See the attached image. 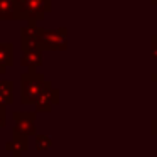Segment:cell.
Segmentation results:
<instances>
[{"instance_id": "7a4b0ae2", "label": "cell", "mask_w": 157, "mask_h": 157, "mask_svg": "<svg viewBox=\"0 0 157 157\" xmlns=\"http://www.w3.org/2000/svg\"><path fill=\"white\" fill-rule=\"evenodd\" d=\"M51 10V0H25L22 4L15 5L17 19H27L34 22L42 19L44 12Z\"/></svg>"}, {"instance_id": "277c9868", "label": "cell", "mask_w": 157, "mask_h": 157, "mask_svg": "<svg viewBox=\"0 0 157 157\" xmlns=\"http://www.w3.org/2000/svg\"><path fill=\"white\" fill-rule=\"evenodd\" d=\"M14 122L17 132L24 133V135H31L36 133V113L32 112H15L14 113Z\"/></svg>"}, {"instance_id": "30bf717a", "label": "cell", "mask_w": 157, "mask_h": 157, "mask_svg": "<svg viewBox=\"0 0 157 157\" xmlns=\"http://www.w3.org/2000/svg\"><path fill=\"white\" fill-rule=\"evenodd\" d=\"M51 139L48 135H42V133H37L36 135V145H37L39 150H44V149H49L51 147Z\"/></svg>"}, {"instance_id": "5bb4252c", "label": "cell", "mask_w": 157, "mask_h": 157, "mask_svg": "<svg viewBox=\"0 0 157 157\" xmlns=\"http://www.w3.org/2000/svg\"><path fill=\"white\" fill-rule=\"evenodd\" d=\"M22 2H25V0H15V5H19V4H22Z\"/></svg>"}, {"instance_id": "4fadbf2b", "label": "cell", "mask_w": 157, "mask_h": 157, "mask_svg": "<svg viewBox=\"0 0 157 157\" xmlns=\"http://www.w3.org/2000/svg\"><path fill=\"white\" fill-rule=\"evenodd\" d=\"M152 56H157V44H152Z\"/></svg>"}, {"instance_id": "52a82bcc", "label": "cell", "mask_w": 157, "mask_h": 157, "mask_svg": "<svg viewBox=\"0 0 157 157\" xmlns=\"http://www.w3.org/2000/svg\"><path fill=\"white\" fill-rule=\"evenodd\" d=\"M12 64V44L0 42V73H4L7 66Z\"/></svg>"}, {"instance_id": "7c38bea8", "label": "cell", "mask_w": 157, "mask_h": 157, "mask_svg": "<svg viewBox=\"0 0 157 157\" xmlns=\"http://www.w3.org/2000/svg\"><path fill=\"white\" fill-rule=\"evenodd\" d=\"M152 133L157 135V120H152Z\"/></svg>"}, {"instance_id": "9a60e30c", "label": "cell", "mask_w": 157, "mask_h": 157, "mask_svg": "<svg viewBox=\"0 0 157 157\" xmlns=\"http://www.w3.org/2000/svg\"><path fill=\"white\" fill-rule=\"evenodd\" d=\"M152 79H155V81H157V75H154V76H152Z\"/></svg>"}, {"instance_id": "2e32d148", "label": "cell", "mask_w": 157, "mask_h": 157, "mask_svg": "<svg viewBox=\"0 0 157 157\" xmlns=\"http://www.w3.org/2000/svg\"><path fill=\"white\" fill-rule=\"evenodd\" d=\"M152 2H157V0H152Z\"/></svg>"}, {"instance_id": "9c48e42d", "label": "cell", "mask_w": 157, "mask_h": 157, "mask_svg": "<svg viewBox=\"0 0 157 157\" xmlns=\"http://www.w3.org/2000/svg\"><path fill=\"white\" fill-rule=\"evenodd\" d=\"M12 81H0V106L10 105L14 93H12Z\"/></svg>"}, {"instance_id": "6da1fadb", "label": "cell", "mask_w": 157, "mask_h": 157, "mask_svg": "<svg viewBox=\"0 0 157 157\" xmlns=\"http://www.w3.org/2000/svg\"><path fill=\"white\" fill-rule=\"evenodd\" d=\"M21 96H22V103H36L49 88L51 83L44 81L42 75L39 73H25L21 78Z\"/></svg>"}, {"instance_id": "3957f363", "label": "cell", "mask_w": 157, "mask_h": 157, "mask_svg": "<svg viewBox=\"0 0 157 157\" xmlns=\"http://www.w3.org/2000/svg\"><path fill=\"white\" fill-rule=\"evenodd\" d=\"M64 49L66 48V29L46 31L41 37V49Z\"/></svg>"}, {"instance_id": "8992f818", "label": "cell", "mask_w": 157, "mask_h": 157, "mask_svg": "<svg viewBox=\"0 0 157 157\" xmlns=\"http://www.w3.org/2000/svg\"><path fill=\"white\" fill-rule=\"evenodd\" d=\"M22 51H24L22 64L27 66V68H31V71L36 68V66H39L42 63V52H41V49H37V48H22Z\"/></svg>"}, {"instance_id": "8fae6325", "label": "cell", "mask_w": 157, "mask_h": 157, "mask_svg": "<svg viewBox=\"0 0 157 157\" xmlns=\"http://www.w3.org/2000/svg\"><path fill=\"white\" fill-rule=\"evenodd\" d=\"M5 125V106H0V127Z\"/></svg>"}, {"instance_id": "ba28073f", "label": "cell", "mask_w": 157, "mask_h": 157, "mask_svg": "<svg viewBox=\"0 0 157 157\" xmlns=\"http://www.w3.org/2000/svg\"><path fill=\"white\" fill-rule=\"evenodd\" d=\"M12 21L17 19V12H15V0H0V21Z\"/></svg>"}, {"instance_id": "5b68a950", "label": "cell", "mask_w": 157, "mask_h": 157, "mask_svg": "<svg viewBox=\"0 0 157 157\" xmlns=\"http://www.w3.org/2000/svg\"><path fill=\"white\" fill-rule=\"evenodd\" d=\"M27 147H29L27 135L17 132V130H14V135H12V140H10V142L5 144V149L10 150V152L14 154L15 157H19V154H21V152H25V150H27Z\"/></svg>"}]
</instances>
